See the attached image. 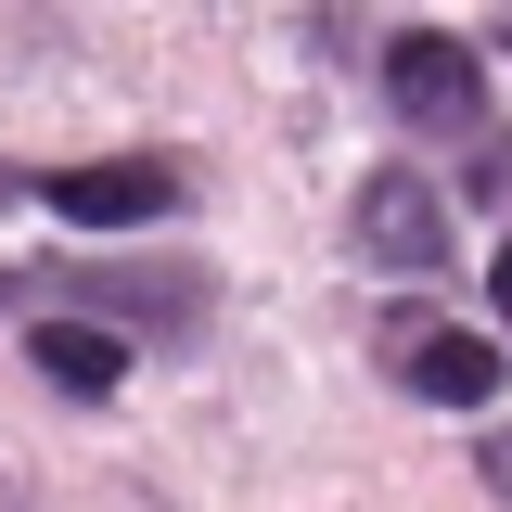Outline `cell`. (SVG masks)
I'll return each mask as SVG.
<instances>
[{
	"mask_svg": "<svg viewBox=\"0 0 512 512\" xmlns=\"http://www.w3.org/2000/svg\"><path fill=\"white\" fill-rule=\"evenodd\" d=\"M384 103H397V128H423V141H487V64H474V39L397 26L384 39Z\"/></svg>",
	"mask_w": 512,
	"mask_h": 512,
	"instance_id": "cell-1",
	"label": "cell"
},
{
	"mask_svg": "<svg viewBox=\"0 0 512 512\" xmlns=\"http://www.w3.org/2000/svg\"><path fill=\"white\" fill-rule=\"evenodd\" d=\"M346 244L372 256V269H397V282H436L448 269V205L423 167H372L359 180V205H346Z\"/></svg>",
	"mask_w": 512,
	"mask_h": 512,
	"instance_id": "cell-2",
	"label": "cell"
},
{
	"mask_svg": "<svg viewBox=\"0 0 512 512\" xmlns=\"http://www.w3.org/2000/svg\"><path fill=\"white\" fill-rule=\"evenodd\" d=\"M384 346H397V384H410V397H436V410H487L500 372H512L474 320H397Z\"/></svg>",
	"mask_w": 512,
	"mask_h": 512,
	"instance_id": "cell-3",
	"label": "cell"
},
{
	"mask_svg": "<svg viewBox=\"0 0 512 512\" xmlns=\"http://www.w3.org/2000/svg\"><path fill=\"white\" fill-rule=\"evenodd\" d=\"M52 192V218L64 231H154V218H180V167H154V154H116V167H64Z\"/></svg>",
	"mask_w": 512,
	"mask_h": 512,
	"instance_id": "cell-4",
	"label": "cell"
},
{
	"mask_svg": "<svg viewBox=\"0 0 512 512\" xmlns=\"http://www.w3.org/2000/svg\"><path fill=\"white\" fill-rule=\"evenodd\" d=\"M26 359H39V384H64V397H116L128 384V346L103 333V320H39Z\"/></svg>",
	"mask_w": 512,
	"mask_h": 512,
	"instance_id": "cell-5",
	"label": "cell"
},
{
	"mask_svg": "<svg viewBox=\"0 0 512 512\" xmlns=\"http://www.w3.org/2000/svg\"><path fill=\"white\" fill-rule=\"evenodd\" d=\"M64 295H90V308H128V320H154V333H192V320H205V282H154V269H103V256H90Z\"/></svg>",
	"mask_w": 512,
	"mask_h": 512,
	"instance_id": "cell-6",
	"label": "cell"
},
{
	"mask_svg": "<svg viewBox=\"0 0 512 512\" xmlns=\"http://www.w3.org/2000/svg\"><path fill=\"white\" fill-rule=\"evenodd\" d=\"M461 192H474V205H500V192H512V128H487V141H474V167H461Z\"/></svg>",
	"mask_w": 512,
	"mask_h": 512,
	"instance_id": "cell-7",
	"label": "cell"
},
{
	"mask_svg": "<svg viewBox=\"0 0 512 512\" xmlns=\"http://www.w3.org/2000/svg\"><path fill=\"white\" fill-rule=\"evenodd\" d=\"M474 474H487V500L512 512V423H487V461H474Z\"/></svg>",
	"mask_w": 512,
	"mask_h": 512,
	"instance_id": "cell-8",
	"label": "cell"
},
{
	"mask_svg": "<svg viewBox=\"0 0 512 512\" xmlns=\"http://www.w3.org/2000/svg\"><path fill=\"white\" fill-rule=\"evenodd\" d=\"M487 295H500V320H512V244H500V256H487Z\"/></svg>",
	"mask_w": 512,
	"mask_h": 512,
	"instance_id": "cell-9",
	"label": "cell"
},
{
	"mask_svg": "<svg viewBox=\"0 0 512 512\" xmlns=\"http://www.w3.org/2000/svg\"><path fill=\"white\" fill-rule=\"evenodd\" d=\"M13 192H26V180H13V167H0V205H13Z\"/></svg>",
	"mask_w": 512,
	"mask_h": 512,
	"instance_id": "cell-10",
	"label": "cell"
},
{
	"mask_svg": "<svg viewBox=\"0 0 512 512\" xmlns=\"http://www.w3.org/2000/svg\"><path fill=\"white\" fill-rule=\"evenodd\" d=\"M13 295H26V282H0V308H13Z\"/></svg>",
	"mask_w": 512,
	"mask_h": 512,
	"instance_id": "cell-11",
	"label": "cell"
}]
</instances>
